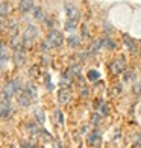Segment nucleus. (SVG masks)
Segmentation results:
<instances>
[{
  "label": "nucleus",
  "instance_id": "2eb2a0df",
  "mask_svg": "<svg viewBox=\"0 0 141 148\" xmlns=\"http://www.w3.org/2000/svg\"><path fill=\"white\" fill-rule=\"evenodd\" d=\"M33 17H35L38 21H44V14H43V11L38 8V6H35L33 8Z\"/></svg>",
  "mask_w": 141,
  "mask_h": 148
},
{
  "label": "nucleus",
  "instance_id": "6e6552de",
  "mask_svg": "<svg viewBox=\"0 0 141 148\" xmlns=\"http://www.w3.org/2000/svg\"><path fill=\"white\" fill-rule=\"evenodd\" d=\"M8 60V47L5 42H0V65H3Z\"/></svg>",
  "mask_w": 141,
  "mask_h": 148
},
{
  "label": "nucleus",
  "instance_id": "9d476101",
  "mask_svg": "<svg viewBox=\"0 0 141 148\" xmlns=\"http://www.w3.org/2000/svg\"><path fill=\"white\" fill-rule=\"evenodd\" d=\"M30 100H32V98H30L26 92H21V94L18 95V103H20V106H23V107H28V106L30 104Z\"/></svg>",
  "mask_w": 141,
  "mask_h": 148
},
{
  "label": "nucleus",
  "instance_id": "7ed1b4c3",
  "mask_svg": "<svg viewBox=\"0 0 141 148\" xmlns=\"http://www.w3.org/2000/svg\"><path fill=\"white\" fill-rule=\"evenodd\" d=\"M70 98H71V92H70L68 88H62V89L58 91V101L61 104H68Z\"/></svg>",
  "mask_w": 141,
  "mask_h": 148
},
{
  "label": "nucleus",
  "instance_id": "a211bd4d",
  "mask_svg": "<svg viewBox=\"0 0 141 148\" xmlns=\"http://www.w3.org/2000/svg\"><path fill=\"white\" fill-rule=\"evenodd\" d=\"M35 113H37V119H38V123H41V124H43V123H44V119H46L44 112H43V110H37Z\"/></svg>",
  "mask_w": 141,
  "mask_h": 148
},
{
  "label": "nucleus",
  "instance_id": "20e7f679",
  "mask_svg": "<svg viewBox=\"0 0 141 148\" xmlns=\"http://www.w3.org/2000/svg\"><path fill=\"white\" fill-rule=\"evenodd\" d=\"M65 14H67V20H75V21H79V18H80L79 11L73 5H65Z\"/></svg>",
  "mask_w": 141,
  "mask_h": 148
},
{
  "label": "nucleus",
  "instance_id": "f8f14e48",
  "mask_svg": "<svg viewBox=\"0 0 141 148\" xmlns=\"http://www.w3.org/2000/svg\"><path fill=\"white\" fill-rule=\"evenodd\" d=\"M11 45H12V49H14V50L21 49V47H23V39L20 38L18 35H14V36H12V42H11Z\"/></svg>",
  "mask_w": 141,
  "mask_h": 148
},
{
  "label": "nucleus",
  "instance_id": "f3484780",
  "mask_svg": "<svg viewBox=\"0 0 141 148\" xmlns=\"http://www.w3.org/2000/svg\"><path fill=\"white\" fill-rule=\"evenodd\" d=\"M68 45H70V47H77V45H79V38H77L76 35H71V36L68 38Z\"/></svg>",
  "mask_w": 141,
  "mask_h": 148
},
{
  "label": "nucleus",
  "instance_id": "aec40b11",
  "mask_svg": "<svg viewBox=\"0 0 141 148\" xmlns=\"http://www.w3.org/2000/svg\"><path fill=\"white\" fill-rule=\"evenodd\" d=\"M8 27L11 30H17L18 29V23L15 21V20H9V24H8Z\"/></svg>",
  "mask_w": 141,
  "mask_h": 148
},
{
  "label": "nucleus",
  "instance_id": "ddd939ff",
  "mask_svg": "<svg viewBox=\"0 0 141 148\" xmlns=\"http://www.w3.org/2000/svg\"><path fill=\"white\" fill-rule=\"evenodd\" d=\"M30 98H35L37 97V86L33 83H28V86H26V91H24Z\"/></svg>",
  "mask_w": 141,
  "mask_h": 148
},
{
  "label": "nucleus",
  "instance_id": "1a4fd4ad",
  "mask_svg": "<svg viewBox=\"0 0 141 148\" xmlns=\"http://www.w3.org/2000/svg\"><path fill=\"white\" fill-rule=\"evenodd\" d=\"M100 139H102L100 133L99 132H93L90 134V138H88V145H99L100 144Z\"/></svg>",
  "mask_w": 141,
  "mask_h": 148
},
{
  "label": "nucleus",
  "instance_id": "dca6fc26",
  "mask_svg": "<svg viewBox=\"0 0 141 148\" xmlns=\"http://www.w3.org/2000/svg\"><path fill=\"white\" fill-rule=\"evenodd\" d=\"M77 26V21H75V20H67V23H65V30H73Z\"/></svg>",
  "mask_w": 141,
  "mask_h": 148
},
{
  "label": "nucleus",
  "instance_id": "412c9836",
  "mask_svg": "<svg viewBox=\"0 0 141 148\" xmlns=\"http://www.w3.org/2000/svg\"><path fill=\"white\" fill-rule=\"evenodd\" d=\"M102 112L108 115V113H109V107H108V106H103V107H102Z\"/></svg>",
  "mask_w": 141,
  "mask_h": 148
},
{
  "label": "nucleus",
  "instance_id": "f257e3e1",
  "mask_svg": "<svg viewBox=\"0 0 141 148\" xmlns=\"http://www.w3.org/2000/svg\"><path fill=\"white\" fill-rule=\"evenodd\" d=\"M47 41L50 42L52 47H61L62 42H64V36H62V33L56 30V29H52L49 32V35H47Z\"/></svg>",
  "mask_w": 141,
  "mask_h": 148
},
{
  "label": "nucleus",
  "instance_id": "4468645a",
  "mask_svg": "<svg viewBox=\"0 0 141 148\" xmlns=\"http://www.w3.org/2000/svg\"><path fill=\"white\" fill-rule=\"evenodd\" d=\"M100 79V73L97 70H90L88 71V80H91V82H96V80Z\"/></svg>",
  "mask_w": 141,
  "mask_h": 148
},
{
  "label": "nucleus",
  "instance_id": "0eeeda50",
  "mask_svg": "<svg viewBox=\"0 0 141 148\" xmlns=\"http://www.w3.org/2000/svg\"><path fill=\"white\" fill-rule=\"evenodd\" d=\"M123 41H124V45H126L131 51H135V50H137V45H135V41H133V38L129 36L127 33H123Z\"/></svg>",
  "mask_w": 141,
  "mask_h": 148
},
{
  "label": "nucleus",
  "instance_id": "9b49d317",
  "mask_svg": "<svg viewBox=\"0 0 141 148\" xmlns=\"http://www.w3.org/2000/svg\"><path fill=\"white\" fill-rule=\"evenodd\" d=\"M9 3L8 2H3V3H0V18H5V17H8L9 15Z\"/></svg>",
  "mask_w": 141,
  "mask_h": 148
},
{
  "label": "nucleus",
  "instance_id": "39448f33",
  "mask_svg": "<svg viewBox=\"0 0 141 148\" xmlns=\"http://www.w3.org/2000/svg\"><path fill=\"white\" fill-rule=\"evenodd\" d=\"M33 0H20L18 2V9L21 12H30L33 11Z\"/></svg>",
  "mask_w": 141,
  "mask_h": 148
},
{
  "label": "nucleus",
  "instance_id": "423d86ee",
  "mask_svg": "<svg viewBox=\"0 0 141 148\" xmlns=\"http://www.w3.org/2000/svg\"><path fill=\"white\" fill-rule=\"evenodd\" d=\"M14 62L17 66H21L24 64V51H23V47L21 49H17L14 53Z\"/></svg>",
  "mask_w": 141,
  "mask_h": 148
},
{
  "label": "nucleus",
  "instance_id": "f03ea898",
  "mask_svg": "<svg viewBox=\"0 0 141 148\" xmlns=\"http://www.w3.org/2000/svg\"><path fill=\"white\" fill-rule=\"evenodd\" d=\"M126 70V60H124V58H117L114 62L111 64V71L114 73V74H122L123 71Z\"/></svg>",
  "mask_w": 141,
  "mask_h": 148
},
{
  "label": "nucleus",
  "instance_id": "6ab92c4d",
  "mask_svg": "<svg viewBox=\"0 0 141 148\" xmlns=\"http://www.w3.org/2000/svg\"><path fill=\"white\" fill-rule=\"evenodd\" d=\"M55 119H58L59 125H62L64 119H62V113H61V110H56V112H55Z\"/></svg>",
  "mask_w": 141,
  "mask_h": 148
}]
</instances>
